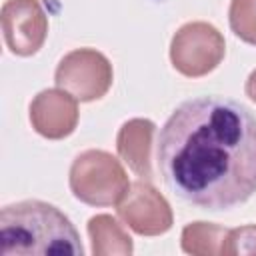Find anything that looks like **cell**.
<instances>
[{"label": "cell", "instance_id": "ba28073f", "mask_svg": "<svg viewBox=\"0 0 256 256\" xmlns=\"http://www.w3.org/2000/svg\"><path fill=\"white\" fill-rule=\"evenodd\" d=\"M32 128L48 138L62 140L70 136L78 124V104L66 90H42L30 102Z\"/></svg>", "mask_w": 256, "mask_h": 256}, {"label": "cell", "instance_id": "8fae6325", "mask_svg": "<svg viewBox=\"0 0 256 256\" xmlns=\"http://www.w3.org/2000/svg\"><path fill=\"white\" fill-rule=\"evenodd\" d=\"M228 228L212 222H192L182 230V250L198 256L224 254Z\"/></svg>", "mask_w": 256, "mask_h": 256}, {"label": "cell", "instance_id": "3957f363", "mask_svg": "<svg viewBox=\"0 0 256 256\" xmlns=\"http://www.w3.org/2000/svg\"><path fill=\"white\" fill-rule=\"evenodd\" d=\"M130 182L122 164L104 150H86L70 166L72 194L90 206L118 204Z\"/></svg>", "mask_w": 256, "mask_h": 256}, {"label": "cell", "instance_id": "277c9868", "mask_svg": "<svg viewBox=\"0 0 256 256\" xmlns=\"http://www.w3.org/2000/svg\"><path fill=\"white\" fill-rule=\"evenodd\" d=\"M224 52V36L208 22L184 24L170 44L172 66L188 78H200L212 72L222 62Z\"/></svg>", "mask_w": 256, "mask_h": 256}, {"label": "cell", "instance_id": "7a4b0ae2", "mask_svg": "<svg viewBox=\"0 0 256 256\" xmlns=\"http://www.w3.org/2000/svg\"><path fill=\"white\" fill-rule=\"evenodd\" d=\"M0 242L4 256H78L84 252L68 216L42 200H22L4 206L0 212Z\"/></svg>", "mask_w": 256, "mask_h": 256}, {"label": "cell", "instance_id": "6da1fadb", "mask_svg": "<svg viewBox=\"0 0 256 256\" xmlns=\"http://www.w3.org/2000/svg\"><path fill=\"white\" fill-rule=\"evenodd\" d=\"M164 184L204 210H228L256 192V116L224 96L182 102L156 146Z\"/></svg>", "mask_w": 256, "mask_h": 256}, {"label": "cell", "instance_id": "7c38bea8", "mask_svg": "<svg viewBox=\"0 0 256 256\" xmlns=\"http://www.w3.org/2000/svg\"><path fill=\"white\" fill-rule=\"evenodd\" d=\"M228 16L232 32L240 40L256 46V0H232Z\"/></svg>", "mask_w": 256, "mask_h": 256}, {"label": "cell", "instance_id": "30bf717a", "mask_svg": "<svg viewBox=\"0 0 256 256\" xmlns=\"http://www.w3.org/2000/svg\"><path fill=\"white\" fill-rule=\"evenodd\" d=\"M88 234L92 240L94 256H110V254H132V238L118 224L116 218L108 214H98L88 220Z\"/></svg>", "mask_w": 256, "mask_h": 256}, {"label": "cell", "instance_id": "52a82bcc", "mask_svg": "<svg viewBox=\"0 0 256 256\" xmlns=\"http://www.w3.org/2000/svg\"><path fill=\"white\" fill-rule=\"evenodd\" d=\"M2 32L12 54H36L48 34V18L42 4L38 0H6L2 6Z\"/></svg>", "mask_w": 256, "mask_h": 256}, {"label": "cell", "instance_id": "8992f818", "mask_svg": "<svg viewBox=\"0 0 256 256\" xmlns=\"http://www.w3.org/2000/svg\"><path fill=\"white\" fill-rule=\"evenodd\" d=\"M118 216L140 236H158L172 226V208L166 198L146 180L128 186L116 204Z\"/></svg>", "mask_w": 256, "mask_h": 256}, {"label": "cell", "instance_id": "4fadbf2b", "mask_svg": "<svg viewBox=\"0 0 256 256\" xmlns=\"http://www.w3.org/2000/svg\"><path fill=\"white\" fill-rule=\"evenodd\" d=\"M224 254L226 256H238V254L256 256V224L228 230V236L224 242Z\"/></svg>", "mask_w": 256, "mask_h": 256}, {"label": "cell", "instance_id": "9c48e42d", "mask_svg": "<svg viewBox=\"0 0 256 256\" xmlns=\"http://www.w3.org/2000/svg\"><path fill=\"white\" fill-rule=\"evenodd\" d=\"M154 122L146 118H134L122 124L118 138H116V148L120 158L128 164V168L148 180L152 176V166H150V148H152V136H154Z\"/></svg>", "mask_w": 256, "mask_h": 256}, {"label": "cell", "instance_id": "5bb4252c", "mask_svg": "<svg viewBox=\"0 0 256 256\" xmlns=\"http://www.w3.org/2000/svg\"><path fill=\"white\" fill-rule=\"evenodd\" d=\"M246 94H248V98L252 100V102H256V70L248 76V80H246Z\"/></svg>", "mask_w": 256, "mask_h": 256}, {"label": "cell", "instance_id": "5b68a950", "mask_svg": "<svg viewBox=\"0 0 256 256\" xmlns=\"http://www.w3.org/2000/svg\"><path fill=\"white\" fill-rule=\"evenodd\" d=\"M112 64L94 48H78L68 52L56 68L54 82L80 102L102 98L112 86Z\"/></svg>", "mask_w": 256, "mask_h": 256}]
</instances>
